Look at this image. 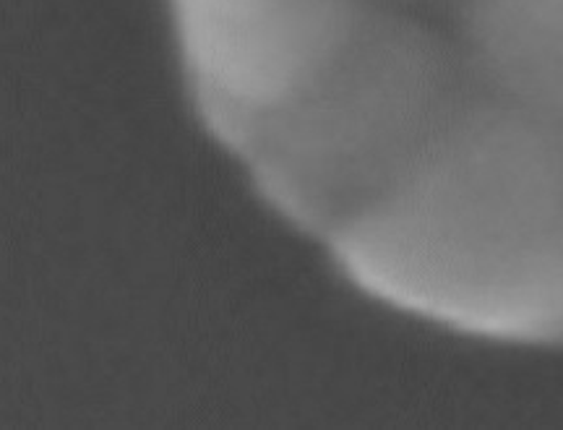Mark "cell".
<instances>
[{
	"instance_id": "cell-1",
	"label": "cell",
	"mask_w": 563,
	"mask_h": 430,
	"mask_svg": "<svg viewBox=\"0 0 563 430\" xmlns=\"http://www.w3.org/2000/svg\"><path fill=\"white\" fill-rule=\"evenodd\" d=\"M340 70L384 180L563 194V0H342Z\"/></svg>"
}]
</instances>
